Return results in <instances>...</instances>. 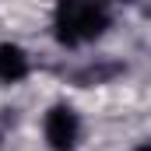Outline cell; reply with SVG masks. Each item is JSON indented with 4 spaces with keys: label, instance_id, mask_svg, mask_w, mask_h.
Returning a JSON list of instances; mask_svg holds the SVG:
<instances>
[{
    "label": "cell",
    "instance_id": "cell-1",
    "mask_svg": "<svg viewBox=\"0 0 151 151\" xmlns=\"http://www.w3.org/2000/svg\"><path fill=\"white\" fill-rule=\"evenodd\" d=\"M109 0H60L56 4V39L63 46H81L99 39L109 25Z\"/></svg>",
    "mask_w": 151,
    "mask_h": 151
},
{
    "label": "cell",
    "instance_id": "cell-2",
    "mask_svg": "<svg viewBox=\"0 0 151 151\" xmlns=\"http://www.w3.org/2000/svg\"><path fill=\"white\" fill-rule=\"evenodd\" d=\"M42 134L53 151H74L77 137H81V119L70 106H53L42 119Z\"/></svg>",
    "mask_w": 151,
    "mask_h": 151
},
{
    "label": "cell",
    "instance_id": "cell-4",
    "mask_svg": "<svg viewBox=\"0 0 151 151\" xmlns=\"http://www.w3.org/2000/svg\"><path fill=\"white\" fill-rule=\"evenodd\" d=\"M137 151H151V141H144V144H137Z\"/></svg>",
    "mask_w": 151,
    "mask_h": 151
},
{
    "label": "cell",
    "instance_id": "cell-3",
    "mask_svg": "<svg viewBox=\"0 0 151 151\" xmlns=\"http://www.w3.org/2000/svg\"><path fill=\"white\" fill-rule=\"evenodd\" d=\"M25 74H28V56H25V49L14 46V42H4V46H0V81H4V84H18Z\"/></svg>",
    "mask_w": 151,
    "mask_h": 151
}]
</instances>
